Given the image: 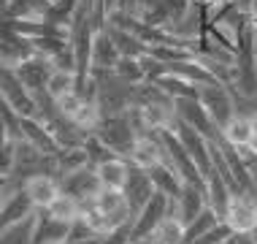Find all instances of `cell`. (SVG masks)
<instances>
[{"instance_id":"obj_1","label":"cell","mask_w":257,"mask_h":244,"mask_svg":"<svg viewBox=\"0 0 257 244\" xmlns=\"http://www.w3.org/2000/svg\"><path fill=\"white\" fill-rule=\"evenodd\" d=\"M92 133L98 136L116 157H124V160L130 157V152H133V146L138 141L127 111H122V114H103L98 128H95Z\"/></svg>"},{"instance_id":"obj_2","label":"cell","mask_w":257,"mask_h":244,"mask_svg":"<svg viewBox=\"0 0 257 244\" xmlns=\"http://www.w3.org/2000/svg\"><path fill=\"white\" fill-rule=\"evenodd\" d=\"M173 212V198L163 193H155L152 198L144 204V209L138 214H133L130 220V241H138V239H149V233L160 225V220L168 217Z\"/></svg>"},{"instance_id":"obj_3","label":"cell","mask_w":257,"mask_h":244,"mask_svg":"<svg viewBox=\"0 0 257 244\" xmlns=\"http://www.w3.org/2000/svg\"><path fill=\"white\" fill-rule=\"evenodd\" d=\"M198 101L206 106V111L211 114V120L217 122V128H219V130L225 128V125L233 120V114H235L233 93H230V87L222 85V82L200 85V87H198Z\"/></svg>"},{"instance_id":"obj_4","label":"cell","mask_w":257,"mask_h":244,"mask_svg":"<svg viewBox=\"0 0 257 244\" xmlns=\"http://www.w3.org/2000/svg\"><path fill=\"white\" fill-rule=\"evenodd\" d=\"M0 95L9 101V106L17 111L19 117H38V103H36V95L27 90L14 68H6L0 65Z\"/></svg>"},{"instance_id":"obj_5","label":"cell","mask_w":257,"mask_h":244,"mask_svg":"<svg viewBox=\"0 0 257 244\" xmlns=\"http://www.w3.org/2000/svg\"><path fill=\"white\" fill-rule=\"evenodd\" d=\"M173 133L179 136V141L184 144V149L190 152V157L195 160V166L200 169V174L203 177H208L211 174V169H214V157H211V141H208L206 136H200L195 128H190L187 122H182V120H176L173 122Z\"/></svg>"},{"instance_id":"obj_6","label":"cell","mask_w":257,"mask_h":244,"mask_svg":"<svg viewBox=\"0 0 257 244\" xmlns=\"http://www.w3.org/2000/svg\"><path fill=\"white\" fill-rule=\"evenodd\" d=\"M222 220L233 228V231H246L252 233L257 228V195L252 193H233L227 201V209Z\"/></svg>"},{"instance_id":"obj_7","label":"cell","mask_w":257,"mask_h":244,"mask_svg":"<svg viewBox=\"0 0 257 244\" xmlns=\"http://www.w3.org/2000/svg\"><path fill=\"white\" fill-rule=\"evenodd\" d=\"M176 120H182V122L190 125V128H195L200 136L208 138V141H217L219 138L217 122L211 120V114L206 111V106L198 98H182V101H176Z\"/></svg>"},{"instance_id":"obj_8","label":"cell","mask_w":257,"mask_h":244,"mask_svg":"<svg viewBox=\"0 0 257 244\" xmlns=\"http://www.w3.org/2000/svg\"><path fill=\"white\" fill-rule=\"evenodd\" d=\"M14 71H17L19 82H22V85L30 90L33 95H38V93H46V82H49L54 65H52L49 57L30 54V57H25L17 68H14Z\"/></svg>"},{"instance_id":"obj_9","label":"cell","mask_w":257,"mask_h":244,"mask_svg":"<svg viewBox=\"0 0 257 244\" xmlns=\"http://www.w3.org/2000/svg\"><path fill=\"white\" fill-rule=\"evenodd\" d=\"M60 190L68 193V195H73L76 201L84 204V201L95 198V195L103 190V185L98 179V171H95L92 166H84V169H79L73 174H65V177L60 179Z\"/></svg>"},{"instance_id":"obj_10","label":"cell","mask_w":257,"mask_h":244,"mask_svg":"<svg viewBox=\"0 0 257 244\" xmlns=\"http://www.w3.org/2000/svg\"><path fill=\"white\" fill-rule=\"evenodd\" d=\"M122 193H124V198H127L130 212L138 214L144 209V204H147L157 190H155V182H152L149 171L147 169H138V166L130 163V174H127V182H124Z\"/></svg>"},{"instance_id":"obj_11","label":"cell","mask_w":257,"mask_h":244,"mask_svg":"<svg viewBox=\"0 0 257 244\" xmlns=\"http://www.w3.org/2000/svg\"><path fill=\"white\" fill-rule=\"evenodd\" d=\"M71 233V222L57 220L46 209H36V225H33V244H65Z\"/></svg>"},{"instance_id":"obj_12","label":"cell","mask_w":257,"mask_h":244,"mask_svg":"<svg viewBox=\"0 0 257 244\" xmlns=\"http://www.w3.org/2000/svg\"><path fill=\"white\" fill-rule=\"evenodd\" d=\"M206 206H208L206 190H203V187H198V185H190V182H184L182 193L173 198V214H176V217L182 220L184 225L195 220Z\"/></svg>"},{"instance_id":"obj_13","label":"cell","mask_w":257,"mask_h":244,"mask_svg":"<svg viewBox=\"0 0 257 244\" xmlns=\"http://www.w3.org/2000/svg\"><path fill=\"white\" fill-rule=\"evenodd\" d=\"M119 49H116L114 38L108 36V30L103 27V30L95 33L92 38V52H89V65H92V71H114L116 62H119Z\"/></svg>"},{"instance_id":"obj_14","label":"cell","mask_w":257,"mask_h":244,"mask_svg":"<svg viewBox=\"0 0 257 244\" xmlns=\"http://www.w3.org/2000/svg\"><path fill=\"white\" fill-rule=\"evenodd\" d=\"M25 193L30 195V201L36 204V209H49V204L60 195V179L52 174H36V177H27L25 182Z\"/></svg>"},{"instance_id":"obj_15","label":"cell","mask_w":257,"mask_h":244,"mask_svg":"<svg viewBox=\"0 0 257 244\" xmlns=\"http://www.w3.org/2000/svg\"><path fill=\"white\" fill-rule=\"evenodd\" d=\"M33 214H36V204L30 201V195L22 187V190L11 193L9 198H3V204H0V231L14 225V222H22L27 217H33Z\"/></svg>"},{"instance_id":"obj_16","label":"cell","mask_w":257,"mask_h":244,"mask_svg":"<svg viewBox=\"0 0 257 244\" xmlns=\"http://www.w3.org/2000/svg\"><path fill=\"white\" fill-rule=\"evenodd\" d=\"M95 171H98V179L106 190H122L130 174V160H124V157L103 160L100 166H95Z\"/></svg>"},{"instance_id":"obj_17","label":"cell","mask_w":257,"mask_h":244,"mask_svg":"<svg viewBox=\"0 0 257 244\" xmlns=\"http://www.w3.org/2000/svg\"><path fill=\"white\" fill-rule=\"evenodd\" d=\"M127 160H130L133 166H138V169H147V171L152 169V166H157L160 160H163V144H160L157 133H155V136L138 138Z\"/></svg>"},{"instance_id":"obj_18","label":"cell","mask_w":257,"mask_h":244,"mask_svg":"<svg viewBox=\"0 0 257 244\" xmlns=\"http://www.w3.org/2000/svg\"><path fill=\"white\" fill-rule=\"evenodd\" d=\"M149 177H152V182H155V190L168 195V198H176V195L182 193V187H184V177L173 169V166H165V163L152 166Z\"/></svg>"},{"instance_id":"obj_19","label":"cell","mask_w":257,"mask_h":244,"mask_svg":"<svg viewBox=\"0 0 257 244\" xmlns=\"http://www.w3.org/2000/svg\"><path fill=\"white\" fill-rule=\"evenodd\" d=\"M22 136L30 144H36L38 149L49 152V155H54V152L60 149L57 141H54L52 133H49V128H46V122L41 120V117H22Z\"/></svg>"},{"instance_id":"obj_20","label":"cell","mask_w":257,"mask_h":244,"mask_svg":"<svg viewBox=\"0 0 257 244\" xmlns=\"http://www.w3.org/2000/svg\"><path fill=\"white\" fill-rule=\"evenodd\" d=\"M206 195H208V206L214 209V212L219 214H225V209H227V201H230V187H227V182H225V177L219 174V169L214 166L211 169V174L206 177Z\"/></svg>"},{"instance_id":"obj_21","label":"cell","mask_w":257,"mask_h":244,"mask_svg":"<svg viewBox=\"0 0 257 244\" xmlns=\"http://www.w3.org/2000/svg\"><path fill=\"white\" fill-rule=\"evenodd\" d=\"M219 136L225 138L227 144H233V146H246V144L254 138L252 117H249V114H238V111H235L233 120L219 130Z\"/></svg>"},{"instance_id":"obj_22","label":"cell","mask_w":257,"mask_h":244,"mask_svg":"<svg viewBox=\"0 0 257 244\" xmlns=\"http://www.w3.org/2000/svg\"><path fill=\"white\" fill-rule=\"evenodd\" d=\"M149 244H184V222L176 214L160 220V225L149 233Z\"/></svg>"},{"instance_id":"obj_23","label":"cell","mask_w":257,"mask_h":244,"mask_svg":"<svg viewBox=\"0 0 257 244\" xmlns=\"http://www.w3.org/2000/svg\"><path fill=\"white\" fill-rule=\"evenodd\" d=\"M49 0H9L3 17L6 19H44L49 11Z\"/></svg>"},{"instance_id":"obj_24","label":"cell","mask_w":257,"mask_h":244,"mask_svg":"<svg viewBox=\"0 0 257 244\" xmlns=\"http://www.w3.org/2000/svg\"><path fill=\"white\" fill-rule=\"evenodd\" d=\"M106 30H108V36L114 38V44H116V49H119L122 57H144V54L149 52V49L141 44V38L133 36L130 30H122V27H111V25H106Z\"/></svg>"},{"instance_id":"obj_25","label":"cell","mask_w":257,"mask_h":244,"mask_svg":"<svg viewBox=\"0 0 257 244\" xmlns=\"http://www.w3.org/2000/svg\"><path fill=\"white\" fill-rule=\"evenodd\" d=\"M157 87H163L165 93H168L173 101H182V98H198V85H192V82L182 79V76L176 73H163L157 76V79H152Z\"/></svg>"},{"instance_id":"obj_26","label":"cell","mask_w":257,"mask_h":244,"mask_svg":"<svg viewBox=\"0 0 257 244\" xmlns=\"http://www.w3.org/2000/svg\"><path fill=\"white\" fill-rule=\"evenodd\" d=\"M54 160H57V174H54L57 179H62L65 174H73V171H79V169H84V166H89V163H87L84 146H73V149H57Z\"/></svg>"},{"instance_id":"obj_27","label":"cell","mask_w":257,"mask_h":244,"mask_svg":"<svg viewBox=\"0 0 257 244\" xmlns=\"http://www.w3.org/2000/svg\"><path fill=\"white\" fill-rule=\"evenodd\" d=\"M49 214H54L57 220H65V222H73L76 217H81V201H76L73 195L62 193L49 204V209H46Z\"/></svg>"},{"instance_id":"obj_28","label":"cell","mask_w":257,"mask_h":244,"mask_svg":"<svg viewBox=\"0 0 257 244\" xmlns=\"http://www.w3.org/2000/svg\"><path fill=\"white\" fill-rule=\"evenodd\" d=\"M33 225H36V214L3 228L0 231V244H33Z\"/></svg>"},{"instance_id":"obj_29","label":"cell","mask_w":257,"mask_h":244,"mask_svg":"<svg viewBox=\"0 0 257 244\" xmlns=\"http://www.w3.org/2000/svg\"><path fill=\"white\" fill-rule=\"evenodd\" d=\"M76 85H79V76H76L73 71H60V68H54L49 82H46V93H49V98H62L65 93H73Z\"/></svg>"},{"instance_id":"obj_30","label":"cell","mask_w":257,"mask_h":244,"mask_svg":"<svg viewBox=\"0 0 257 244\" xmlns=\"http://www.w3.org/2000/svg\"><path fill=\"white\" fill-rule=\"evenodd\" d=\"M219 220H222L219 214L214 212L211 206H206V209L198 214L195 220H192V222H187V225H184V244H187V241H192V239H198L200 233H206L208 228H214Z\"/></svg>"},{"instance_id":"obj_31","label":"cell","mask_w":257,"mask_h":244,"mask_svg":"<svg viewBox=\"0 0 257 244\" xmlns=\"http://www.w3.org/2000/svg\"><path fill=\"white\" fill-rule=\"evenodd\" d=\"M114 73L124 79L127 85H141V82H147V73H144V65H141V57H119L116 62Z\"/></svg>"},{"instance_id":"obj_32","label":"cell","mask_w":257,"mask_h":244,"mask_svg":"<svg viewBox=\"0 0 257 244\" xmlns=\"http://www.w3.org/2000/svg\"><path fill=\"white\" fill-rule=\"evenodd\" d=\"M230 233H233V228L227 225L225 220H219L214 228H208L206 233H200L198 239H192V241H187V244H222V241H225Z\"/></svg>"},{"instance_id":"obj_33","label":"cell","mask_w":257,"mask_h":244,"mask_svg":"<svg viewBox=\"0 0 257 244\" xmlns=\"http://www.w3.org/2000/svg\"><path fill=\"white\" fill-rule=\"evenodd\" d=\"M17 169V141L0 144V177H11Z\"/></svg>"},{"instance_id":"obj_34","label":"cell","mask_w":257,"mask_h":244,"mask_svg":"<svg viewBox=\"0 0 257 244\" xmlns=\"http://www.w3.org/2000/svg\"><path fill=\"white\" fill-rule=\"evenodd\" d=\"M54 103H57V111L62 117H73L76 111L84 106V98H81V93H76V90H73V93H65L62 98H57Z\"/></svg>"},{"instance_id":"obj_35","label":"cell","mask_w":257,"mask_h":244,"mask_svg":"<svg viewBox=\"0 0 257 244\" xmlns=\"http://www.w3.org/2000/svg\"><path fill=\"white\" fill-rule=\"evenodd\" d=\"M95 233L92 228L87 225V220L84 217H76L71 222V233H68V241H87V239H95Z\"/></svg>"},{"instance_id":"obj_36","label":"cell","mask_w":257,"mask_h":244,"mask_svg":"<svg viewBox=\"0 0 257 244\" xmlns=\"http://www.w3.org/2000/svg\"><path fill=\"white\" fill-rule=\"evenodd\" d=\"M130 241V225H122L116 231H111L108 236H103L100 244H127Z\"/></svg>"},{"instance_id":"obj_37","label":"cell","mask_w":257,"mask_h":244,"mask_svg":"<svg viewBox=\"0 0 257 244\" xmlns=\"http://www.w3.org/2000/svg\"><path fill=\"white\" fill-rule=\"evenodd\" d=\"M222 244H254V236L246 233V231H233Z\"/></svg>"},{"instance_id":"obj_38","label":"cell","mask_w":257,"mask_h":244,"mask_svg":"<svg viewBox=\"0 0 257 244\" xmlns=\"http://www.w3.org/2000/svg\"><path fill=\"white\" fill-rule=\"evenodd\" d=\"M6 141H14V136H11V128H9V122L0 117V144H6Z\"/></svg>"},{"instance_id":"obj_39","label":"cell","mask_w":257,"mask_h":244,"mask_svg":"<svg viewBox=\"0 0 257 244\" xmlns=\"http://www.w3.org/2000/svg\"><path fill=\"white\" fill-rule=\"evenodd\" d=\"M198 3H203L206 9H219V6H227V3H233V0H198Z\"/></svg>"},{"instance_id":"obj_40","label":"cell","mask_w":257,"mask_h":244,"mask_svg":"<svg viewBox=\"0 0 257 244\" xmlns=\"http://www.w3.org/2000/svg\"><path fill=\"white\" fill-rule=\"evenodd\" d=\"M100 3H103V9H106V17H108V14L119 6V0H100Z\"/></svg>"},{"instance_id":"obj_41","label":"cell","mask_w":257,"mask_h":244,"mask_svg":"<svg viewBox=\"0 0 257 244\" xmlns=\"http://www.w3.org/2000/svg\"><path fill=\"white\" fill-rule=\"evenodd\" d=\"M103 236H95V239H87V241H65V244H100Z\"/></svg>"},{"instance_id":"obj_42","label":"cell","mask_w":257,"mask_h":244,"mask_svg":"<svg viewBox=\"0 0 257 244\" xmlns=\"http://www.w3.org/2000/svg\"><path fill=\"white\" fill-rule=\"evenodd\" d=\"M249 14H252V17L257 19V0H252V3H249Z\"/></svg>"},{"instance_id":"obj_43","label":"cell","mask_w":257,"mask_h":244,"mask_svg":"<svg viewBox=\"0 0 257 244\" xmlns=\"http://www.w3.org/2000/svg\"><path fill=\"white\" fill-rule=\"evenodd\" d=\"M6 179H9V177H0V204H3V187H6Z\"/></svg>"},{"instance_id":"obj_44","label":"cell","mask_w":257,"mask_h":244,"mask_svg":"<svg viewBox=\"0 0 257 244\" xmlns=\"http://www.w3.org/2000/svg\"><path fill=\"white\" fill-rule=\"evenodd\" d=\"M252 128H254V136H257V111L252 114Z\"/></svg>"},{"instance_id":"obj_45","label":"cell","mask_w":257,"mask_h":244,"mask_svg":"<svg viewBox=\"0 0 257 244\" xmlns=\"http://www.w3.org/2000/svg\"><path fill=\"white\" fill-rule=\"evenodd\" d=\"M6 6H9V0H0V17H3V11H6Z\"/></svg>"},{"instance_id":"obj_46","label":"cell","mask_w":257,"mask_h":244,"mask_svg":"<svg viewBox=\"0 0 257 244\" xmlns=\"http://www.w3.org/2000/svg\"><path fill=\"white\" fill-rule=\"evenodd\" d=\"M127 244H149V239H138V241H127Z\"/></svg>"}]
</instances>
